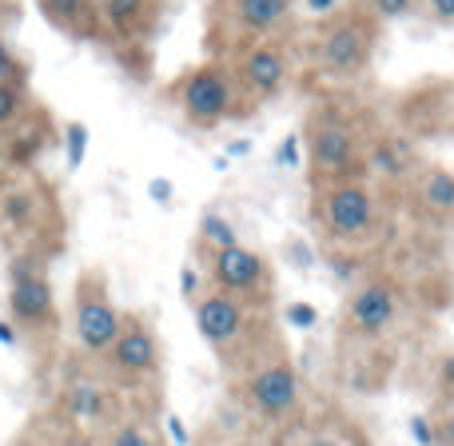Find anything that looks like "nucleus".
I'll return each mask as SVG.
<instances>
[{"mask_svg":"<svg viewBox=\"0 0 454 446\" xmlns=\"http://www.w3.org/2000/svg\"><path fill=\"white\" fill-rule=\"evenodd\" d=\"M355 160V136L347 124H339L335 116L319 120L311 128V168L319 176H339L347 172Z\"/></svg>","mask_w":454,"mask_h":446,"instance_id":"obj_9","label":"nucleus"},{"mask_svg":"<svg viewBox=\"0 0 454 446\" xmlns=\"http://www.w3.org/2000/svg\"><path fill=\"white\" fill-rule=\"evenodd\" d=\"M212 275H215V283H220L223 291L239 295V291L259 287V279H263V259H259L255 251H247L239 239H235V243H227V247L215 251Z\"/></svg>","mask_w":454,"mask_h":446,"instance_id":"obj_10","label":"nucleus"},{"mask_svg":"<svg viewBox=\"0 0 454 446\" xmlns=\"http://www.w3.org/2000/svg\"><path fill=\"white\" fill-rule=\"evenodd\" d=\"M447 442L454 446V419H450V423H447Z\"/></svg>","mask_w":454,"mask_h":446,"instance_id":"obj_32","label":"nucleus"},{"mask_svg":"<svg viewBox=\"0 0 454 446\" xmlns=\"http://www.w3.org/2000/svg\"><path fill=\"white\" fill-rule=\"evenodd\" d=\"M0 84L28 88V64H24V56L4 40V32H0Z\"/></svg>","mask_w":454,"mask_h":446,"instance_id":"obj_20","label":"nucleus"},{"mask_svg":"<svg viewBox=\"0 0 454 446\" xmlns=\"http://www.w3.org/2000/svg\"><path fill=\"white\" fill-rule=\"evenodd\" d=\"M60 446H96V442L88 439V434H84V431H80V426H76V431H68V434H64V439H60Z\"/></svg>","mask_w":454,"mask_h":446,"instance_id":"obj_26","label":"nucleus"},{"mask_svg":"<svg viewBox=\"0 0 454 446\" xmlns=\"http://www.w3.org/2000/svg\"><path fill=\"white\" fill-rule=\"evenodd\" d=\"M323 223H327L331 235L339 239H359L375 227V196L359 184H335V188L323 196L319 204Z\"/></svg>","mask_w":454,"mask_h":446,"instance_id":"obj_4","label":"nucleus"},{"mask_svg":"<svg viewBox=\"0 0 454 446\" xmlns=\"http://www.w3.org/2000/svg\"><path fill=\"white\" fill-rule=\"evenodd\" d=\"M442 383H447V387H454V355H450L447 363H442Z\"/></svg>","mask_w":454,"mask_h":446,"instance_id":"obj_31","label":"nucleus"},{"mask_svg":"<svg viewBox=\"0 0 454 446\" xmlns=\"http://www.w3.org/2000/svg\"><path fill=\"white\" fill-rule=\"evenodd\" d=\"M204 235H207V239H215L220 247L235 243V231H231V227H227L223 220H215V215H207V220H204Z\"/></svg>","mask_w":454,"mask_h":446,"instance_id":"obj_24","label":"nucleus"},{"mask_svg":"<svg viewBox=\"0 0 454 446\" xmlns=\"http://www.w3.org/2000/svg\"><path fill=\"white\" fill-rule=\"evenodd\" d=\"M347 315H351V327H359L363 335L387 331L395 319V287L391 283H367V287L351 299Z\"/></svg>","mask_w":454,"mask_h":446,"instance_id":"obj_14","label":"nucleus"},{"mask_svg":"<svg viewBox=\"0 0 454 446\" xmlns=\"http://www.w3.org/2000/svg\"><path fill=\"white\" fill-rule=\"evenodd\" d=\"M40 12L64 36H76V40L100 36V4L96 0H40Z\"/></svg>","mask_w":454,"mask_h":446,"instance_id":"obj_13","label":"nucleus"},{"mask_svg":"<svg viewBox=\"0 0 454 446\" xmlns=\"http://www.w3.org/2000/svg\"><path fill=\"white\" fill-rule=\"evenodd\" d=\"M419 200L431 212H454V176L442 172V168H427L419 176Z\"/></svg>","mask_w":454,"mask_h":446,"instance_id":"obj_17","label":"nucleus"},{"mask_svg":"<svg viewBox=\"0 0 454 446\" xmlns=\"http://www.w3.org/2000/svg\"><path fill=\"white\" fill-rule=\"evenodd\" d=\"M32 112V100H28V88H16V84H0V132L24 120Z\"/></svg>","mask_w":454,"mask_h":446,"instance_id":"obj_19","label":"nucleus"},{"mask_svg":"<svg viewBox=\"0 0 454 446\" xmlns=\"http://www.w3.org/2000/svg\"><path fill=\"white\" fill-rule=\"evenodd\" d=\"M247 391H251V403H255L263 415H271V419L287 415V411L295 407V399H299L295 371H291L287 363H275V367L259 371V375L251 379Z\"/></svg>","mask_w":454,"mask_h":446,"instance_id":"obj_11","label":"nucleus"},{"mask_svg":"<svg viewBox=\"0 0 454 446\" xmlns=\"http://www.w3.org/2000/svg\"><path fill=\"white\" fill-rule=\"evenodd\" d=\"M307 4H311V12H335L339 0H307Z\"/></svg>","mask_w":454,"mask_h":446,"instance_id":"obj_28","label":"nucleus"},{"mask_svg":"<svg viewBox=\"0 0 454 446\" xmlns=\"http://www.w3.org/2000/svg\"><path fill=\"white\" fill-rule=\"evenodd\" d=\"M108 355L120 375H152V371L160 367V343L148 323H140V319L120 323V335H116V343L108 347Z\"/></svg>","mask_w":454,"mask_h":446,"instance_id":"obj_7","label":"nucleus"},{"mask_svg":"<svg viewBox=\"0 0 454 446\" xmlns=\"http://www.w3.org/2000/svg\"><path fill=\"white\" fill-rule=\"evenodd\" d=\"M371 164H375L379 172H391V176L403 172V156H399V148H391V144H379V148L371 152Z\"/></svg>","mask_w":454,"mask_h":446,"instance_id":"obj_23","label":"nucleus"},{"mask_svg":"<svg viewBox=\"0 0 454 446\" xmlns=\"http://www.w3.org/2000/svg\"><path fill=\"white\" fill-rule=\"evenodd\" d=\"M8 172H12V164H8V152H4V144H0V184L8 180Z\"/></svg>","mask_w":454,"mask_h":446,"instance_id":"obj_30","label":"nucleus"},{"mask_svg":"<svg viewBox=\"0 0 454 446\" xmlns=\"http://www.w3.org/2000/svg\"><path fill=\"white\" fill-rule=\"evenodd\" d=\"M104 446H156V442H152V434L144 431L140 423H120L116 431L108 434V442Z\"/></svg>","mask_w":454,"mask_h":446,"instance_id":"obj_21","label":"nucleus"},{"mask_svg":"<svg viewBox=\"0 0 454 446\" xmlns=\"http://www.w3.org/2000/svg\"><path fill=\"white\" fill-rule=\"evenodd\" d=\"M72 315H76V339L84 351L92 355H108V347L116 343L120 323L124 315L116 311L108 295V283L100 271H84L76 279V295H72Z\"/></svg>","mask_w":454,"mask_h":446,"instance_id":"obj_2","label":"nucleus"},{"mask_svg":"<svg viewBox=\"0 0 454 446\" xmlns=\"http://www.w3.org/2000/svg\"><path fill=\"white\" fill-rule=\"evenodd\" d=\"M419 0H371V12L379 16V20H403V16L415 12Z\"/></svg>","mask_w":454,"mask_h":446,"instance_id":"obj_22","label":"nucleus"},{"mask_svg":"<svg viewBox=\"0 0 454 446\" xmlns=\"http://www.w3.org/2000/svg\"><path fill=\"white\" fill-rule=\"evenodd\" d=\"M64 411H68L72 423H92V419L104 415V391L92 383H76L64 399Z\"/></svg>","mask_w":454,"mask_h":446,"instance_id":"obj_18","label":"nucleus"},{"mask_svg":"<svg viewBox=\"0 0 454 446\" xmlns=\"http://www.w3.org/2000/svg\"><path fill=\"white\" fill-rule=\"evenodd\" d=\"M160 16V0H100V28L116 32L120 40L148 36Z\"/></svg>","mask_w":454,"mask_h":446,"instance_id":"obj_12","label":"nucleus"},{"mask_svg":"<svg viewBox=\"0 0 454 446\" xmlns=\"http://www.w3.org/2000/svg\"><path fill=\"white\" fill-rule=\"evenodd\" d=\"M235 76H239L243 92L255 96V100L275 96L283 84H287V52H283V44H275V40H259V44H251L247 52H243Z\"/></svg>","mask_w":454,"mask_h":446,"instance_id":"obj_6","label":"nucleus"},{"mask_svg":"<svg viewBox=\"0 0 454 446\" xmlns=\"http://www.w3.org/2000/svg\"><path fill=\"white\" fill-rule=\"evenodd\" d=\"M371 44H375L371 20H363L359 12H347L327 24V32L319 40V60L331 76H355L367 64Z\"/></svg>","mask_w":454,"mask_h":446,"instance_id":"obj_3","label":"nucleus"},{"mask_svg":"<svg viewBox=\"0 0 454 446\" xmlns=\"http://www.w3.org/2000/svg\"><path fill=\"white\" fill-rule=\"evenodd\" d=\"M291 319H295V323H311L315 311H311V307H291Z\"/></svg>","mask_w":454,"mask_h":446,"instance_id":"obj_27","label":"nucleus"},{"mask_svg":"<svg viewBox=\"0 0 454 446\" xmlns=\"http://www.w3.org/2000/svg\"><path fill=\"white\" fill-rule=\"evenodd\" d=\"M223 20L231 24L235 36H271L287 24L291 16V0H220Z\"/></svg>","mask_w":454,"mask_h":446,"instance_id":"obj_8","label":"nucleus"},{"mask_svg":"<svg viewBox=\"0 0 454 446\" xmlns=\"http://www.w3.org/2000/svg\"><path fill=\"white\" fill-rule=\"evenodd\" d=\"M427 12L439 24H454V0H427Z\"/></svg>","mask_w":454,"mask_h":446,"instance_id":"obj_25","label":"nucleus"},{"mask_svg":"<svg viewBox=\"0 0 454 446\" xmlns=\"http://www.w3.org/2000/svg\"><path fill=\"white\" fill-rule=\"evenodd\" d=\"M44 212V196L36 188H8L0 192V223L8 231H32Z\"/></svg>","mask_w":454,"mask_h":446,"instance_id":"obj_16","label":"nucleus"},{"mask_svg":"<svg viewBox=\"0 0 454 446\" xmlns=\"http://www.w3.org/2000/svg\"><path fill=\"white\" fill-rule=\"evenodd\" d=\"M176 96H180V108L184 116L192 120L196 128H215L220 120L235 116L243 104V84L235 72L220 68V64H204V68L188 72V76L180 80V88H176Z\"/></svg>","mask_w":454,"mask_h":446,"instance_id":"obj_1","label":"nucleus"},{"mask_svg":"<svg viewBox=\"0 0 454 446\" xmlns=\"http://www.w3.org/2000/svg\"><path fill=\"white\" fill-rule=\"evenodd\" d=\"M12 287H8V315L20 331H52L56 327V295L52 283L36 271L24 275H8Z\"/></svg>","mask_w":454,"mask_h":446,"instance_id":"obj_5","label":"nucleus"},{"mask_svg":"<svg viewBox=\"0 0 454 446\" xmlns=\"http://www.w3.org/2000/svg\"><path fill=\"white\" fill-rule=\"evenodd\" d=\"M196 327L207 343H227V339H235L243 327V307L231 299V291L207 295V299H200V307H196Z\"/></svg>","mask_w":454,"mask_h":446,"instance_id":"obj_15","label":"nucleus"},{"mask_svg":"<svg viewBox=\"0 0 454 446\" xmlns=\"http://www.w3.org/2000/svg\"><path fill=\"white\" fill-rule=\"evenodd\" d=\"M303 446H339V442L331 439V434H311V439H307Z\"/></svg>","mask_w":454,"mask_h":446,"instance_id":"obj_29","label":"nucleus"}]
</instances>
